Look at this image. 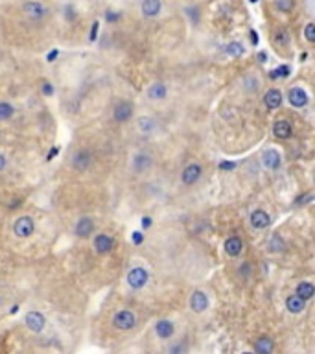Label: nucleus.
<instances>
[{"label": "nucleus", "instance_id": "nucleus-1", "mask_svg": "<svg viewBox=\"0 0 315 354\" xmlns=\"http://www.w3.org/2000/svg\"><path fill=\"white\" fill-rule=\"evenodd\" d=\"M148 281H150V275H148V271H146L142 266L131 267L129 273H127V284H129L133 290H140V288H144Z\"/></svg>", "mask_w": 315, "mask_h": 354}, {"label": "nucleus", "instance_id": "nucleus-2", "mask_svg": "<svg viewBox=\"0 0 315 354\" xmlns=\"http://www.w3.org/2000/svg\"><path fill=\"white\" fill-rule=\"evenodd\" d=\"M35 231V223L34 220L30 218V216H20V218L15 220L13 223V233L15 236H19V238H28L32 236Z\"/></svg>", "mask_w": 315, "mask_h": 354}, {"label": "nucleus", "instance_id": "nucleus-3", "mask_svg": "<svg viewBox=\"0 0 315 354\" xmlns=\"http://www.w3.org/2000/svg\"><path fill=\"white\" fill-rule=\"evenodd\" d=\"M112 325H114V329H118V330H131L133 326L136 325V317L133 312L120 310L114 314V317H112Z\"/></svg>", "mask_w": 315, "mask_h": 354}, {"label": "nucleus", "instance_id": "nucleus-4", "mask_svg": "<svg viewBox=\"0 0 315 354\" xmlns=\"http://www.w3.org/2000/svg\"><path fill=\"white\" fill-rule=\"evenodd\" d=\"M22 11H24V15L30 20H41L46 15V8L41 4L39 0H28V2H24L22 4Z\"/></svg>", "mask_w": 315, "mask_h": 354}, {"label": "nucleus", "instance_id": "nucleus-5", "mask_svg": "<svg viewBox=\"0 0 315 354\" xmlns=\"http://www.w3.org/2000/svg\"><path fill=\"white\" fill-rule=\"evenodd\" d=\"M24 325L28 326V330H32L35 334H39L41 330L44 329V325H46V319H44V315L41 314V312L30 310L24 317Z\"/></svg>", "mask_w": 315, "mask_h": 354}, {"label": "nucleus", "instance_id": "nucleus-6", "mask_svg": "<svg viewBox=\"0 0 315 354\" xmlns=\"http://www.w3.org/2000/svg\"><path fill=\"white\" fill-rule=\"evenodd\" d=\"M288 100L293 107L297 109H301V107H306L308 102H310V98H308V92L304 91L302 87H291L290 92H288Z\"/></svg>", "mask_w": 315, "mask_h": 354}, {"label": "nucleus", "instance_id": "nucleus-7", "mask_svg": "<svg viewBox=\"0 0 315 354\" xmlns=\"http://www.w3.org/2000/svg\"><path fill=\"white\" fill-rule=\"evenodd\" d=\"M201 174H203V168H201L197 162H192V165H188L183 170V174H181V181H183V184H188L190 186V184L197 183Z\"/></svg>", "mask_w": 315, "mask_h": 354}, {"label": "nucleus", "instance_id": "nucleus-8", "mask_svg": "<svg viewBox=\"0 0 315 354\" xmlns=\"http://www.w3.org/2000/svg\"><path fill=\"white\" fill-rule=\"evenodd\" d=\"M133 117V103L124 100V102H118L112 109V118L117 122H127Z\"/></svg>", "mask_w": 315, "mask_h": 354}, {"label": "nucleus", "instance_id": "nucleus-9", "mask_svg": "<svg viewBox=\"0 0 315 354\" xmlns=\"http://www.w3.org/2000/svg\"><path fill=\"white\" fill-rule=\"evenodd\" d=\"M190 308H192L195 314H201V312L207 310V308H209V297H207V293L201 290H195L194 293H192V297H190Z\"/></svg>", "mask_w": 315, "mask_h": 354}, {"label": "nucleus", "instance_id": "nucleus-10", "mask_svg": "<svg viewBox=\"0 0 315 354\" xmlns=\"http://www.w3.org/2000/svg\"><path fill=\"white\" fill-rule=\"evenodd\" d=\"M72 168L74 170H78V172H85L91 166V162H92V157H91V153H89L87 150H79V151H76L72 155Z\"/></svg>", "mask_w": 315, "mask_h": 354}, {"label": "nucleus", "instance_id": "nucleus-11", "mask_svg": "<svg viewBox=\"0 0 315 354\" xmlns=\"http://www.w3.org/2000/svg\"><path fill=\"white\" fill-rule=\"evenodd\" d=\"M262 165L267 170H278L282 165V157L276 150H266L262 153Z\"/></svg>", "mask_w": 315, "mask_h": 354}, {"label": "nucleus", "instance_id": "nucleus-12", "mask_svg": "<svg viewBox=\"0 0 315 354\" xmlns=\"http://www.w3.org/2000/svg\"><path fill=\"white\" fill-rule=\"evenodd\" d=\"M112 246H114V240L105 233H100L94 238V249H96L98 255H107L112 249Z\"/></svg>", "mask_w": 315, "mask_h": 354}, {"label": "nucleus", "instance_id": "nucleus-13", "mask_svg": "<svg viewBox=\"0 0 315 354\" xmlns=\"http://www.w3.org/2000/svg\"><path fill=\"white\" fill-rule=\"evenodd\" d=\"M160 10H162V2H160V0H142L140 11L144 17H148V19L159 17Z\"/></svg>", "mask_w": 315, "mask_h": 354}, {"label": "nucleus", "instance_id": "nucleus-14", "mask_svg": "<svg viewBox=\"0 0 315 354\" xmlns=\"http://www.w3.org/2000/svg\"><path fill=\"white\" fill-rule=\"evenodd\" d=\"M175 332V326L171 321L168 319H160L157 321V325H155V334L159 336L160 340H170L171 336H174Z\"/></svg>", "mask_w": 315, "mask_h": 354}, {"label": "nucleus", "instance_id": "nucleus-15", "mask_svg": "<svg viewBox=\"0 0 315 354\" xmlns=\"http://www.w3.org/2000/svg\"><path fill=\"white\" fill-rule=\"evenodd\" d=\"M269 223H271V216H269L266 210L258 209L251 214V225L254 229H266V227H269Z\"/></svg>", "mask_w": 315, "mask_h": 354}, {"label": "nucleus", "instance_id": "nucleus-16", "mask_svg": "<svg viewBox=\"0 0 315 354\" xmlns=\"http://www.w3.org/2000/svg\"><path fill=\"white\" fill-rule=\"evenodd\" d=\"M76 236H79V238H89L92 234V231H94V222H92L91 218H79L78 220V223H76Z\"/></svg>", "mask_w": 315, "mask_h": 354}, {"label": "nucleus", "instance_id": "nucleus-17", "mask_svg": "<svg viewBox=\"0 0 315 354\" xmlns=\"http://www.w3.org/2000/svg\"><path fill=\"white\" fill-rule=\"evenodd\" d=\"M223 248H225V253H227L228 257H238V255L243 251V242L238 236H231L225 240Z\"/></svg>", "mask_w": 315, "mask_h": 354}, {"label": "nucleus", "instance_id": "nucleus-18", "mask_svg": "<svg viewBox=\"0 0 315 354\" xmlns=\"http://www.w3.org/2000/svg\"><path fill=\"white\" fill-rule=\"evenodd\" d=\"M151 165H153V159H151L148 153H138V155H135V159H133V170L138 172V174L150 170Z\"/></svg>", "mask_w": 315, "mask_h": 354}, {"label": "nucleus", "instance_id": "nucleus-19", "mask_svg": "<svg viewBox=\"0 0 315 354\" xmlns=\"http://www.w3.org/2000/svg\"><path fill=\"white\" fill-rule=\"evenodd\" d=\"M264 103H266L269 109H278L282 105V92L276 91V89H269V91L264 94Z\"/></svg>", "mask_w": 315, "mask_h": 354}, {"label": "nucleus", "instance_id": "nucleus-20", "mask_svg": "<svg viewBox=\"0 0 315 354\" xmlns=\"http://www.w3.org/2000/svg\"><path fill=\"white\" fill-rule=\"evenodd\" d=\"M286 308L291 312V314H301V312L306 308V301L302 299V297L297 295V293H293V295H290L286 299Z\"/></svg>", "mask_w": 315, "mask_h": 354}, {"label": "nucleus", "instance_id": "nucleus-21", "mask_svg": "<svg viewBox=\"0 0 315 354\" xmlns=\"http://www.w3.org/2000/svg\"><path fill=\"white\" fill-rule=\"evenodd\" d=\"M273 133L278 139H290L291 133H293V127L288 120H276L275 126H273Z\"/></svg>", "mask_w": 315, "mask_h": 354}, {"label": "nucleus", "instance_id": "nucleus-22", "mask_svg": "<svg viewBox=\"0 0 315 354\" xmlns=\"http://www.w3.org/2000/svg\"><path fill=\"white\" fill-rule=\"evenodd\" d=\"M166 94H168V87H166L164 83H153L148 89V98L150 100H164Z\"/></svg>", "mask_w": 315, "mask_h": 354}, {"label": "nucleus", "instance_id": "nucleus-23", "mask_svg": "<svg viewBox=\"0 0 315 354\" xmlns=\"http://www.w3.org/2000/svg\"><path fill=\"white\" fill-rule=\"evenodd\" d=\"M295 293L299 297H302L304 301H310L311 297L315 295V286L311 282H299L295 288Z\"/></svg>", "mask_w": 315, "mask_h": 354}, {"label": "nucleus", "instance_id": "nucleus-24", "mask_svg": "<svg viewBox=\"0 0 315 354\" xmlns=\"http://www.w3.org/2000/svg\"><path fill=\"white\" fill-rule=\"evenodd\" d=\"M136 127H138V131L142 133V135H151V133L155 131V120L151 117H140L138 118V124H136Z\"/></svg>", "mask_w": 315, "mask_h": 354}, {"label": "nucleus", "instance_id": "nucleus-25", "mask_svg": "<svg viewBox=\"0 0 315 354\" xmlns=\"http://www.w3.org/2000/svg\"><path fill=\"white\" fill-rule=\"evenodd\" d=\"M273 340L271 338H267V336H262V338H258L256 343H254V350L258 354H271L273 352Z\"/></svg>", "mask_w": 315, "mask_h": 354}, {"label": "nucleus", "instance_id": "nucleus-26", "mask_svg": "<svg viewBox=\"0 0 315 354\" xmlns=\"http://www.w3.org/2000/svg\"><path fill=\"white\" fill-rule=\"evenodd\" d=\"M225 52H227V56H231V58H240V56H243L245 48H243V44L240 43V41H233V43H228L227 46H225Z\"/></svg>", "mask_w": 315, "mask_h": 354}, {"label": "nucleus", "instance_id": "nucleus-27", "mask_svg": "<svg viewBox=\"0 0 315 354\" xmlns=\"http://www.w3.org/2000/svg\"><path fill=\"white\" fill-rule=\"evenodd\" d=\"M284 248H286V243H284L282 236H278V234H273L271 240L267 242V249H269L271 253H282L284 251Z\"/></svg>", "mask_w": 315, "mask_h": 354}, {"label": "nucleus", "instance_id": "nucleus-28", "mask_svg": "<svg viewBox=\"0 0 315 354\" xmlns=\"http://www.w3.org/2000/svg\"><path fill=\"white\" fill-rule=\"evenodd\" d=\"M15 115V109L10 102H0V120H10Z\"/></svg>", "mask_w": 315, "mask_h": 354}, {"label": "nucleus", "instance_id": "nucleus-29", "mask_svg": "<svg viewBox=\"0 0 315 354\" xmlns=\"http://www.w3.org/2000/svg\"><path fill=\"white\" fill-rule=\"evenodd\" d=\"M275 8L280 13H290L295 8V0H275Z\"/></svg>", "mask_w": 315, "mask_h": 354}, {"label": "nucleus", "instance_id": "nucleus-30", "mask_svg": "<svg viewBox=\"0 0 315 354\" xmlns=\"http://www.w3.org/2000/svg\"><path fill=\"white\" fill-rule=\"evenodd\" d=\"M275 43L280 44V46H286L290 43V35H288V32L284 28H278L275 32Z\"/></svg>", "mask_w": 315, "mask_h": 354}, {"label": "nucleus", "instance_id": "nucleus-31", "mask_svg": "<svg viewBox=\"0 0 315 354\" xmlns=\"http://www.w3.org/2000/svg\"><path fill=\"white\" fill-rule=\"evenodd\" d=\"M290 76V67H286V65H280L278 68H275V70H271L269 72V78L276 79V78H288Z\"/></svg>", "mask_w": 315, "mask_h": 354}, {"label": "nucleus", "instance_id": "nucleus-32", "mask_svg": "<svg viewBox=\"0 0 315 354\" xmlns=\"http://www.w3.org/2000/svg\"><path fill=\"white\" fill-rule=\"evenodd\" d=\"M304 37L308 43H315V24L313 22H308L304 26Z\"/></svg>", "mask_w": 315, "mask_h": 354}, {"label": "nucleus", "instance_id": "nucleus-33", "mask_svg": "<svg viewBox=\"0 0 315 354\" xmlns=\"http://www.w3.org/2000/svg\"><path fill=\"white\" fill-rule=\"evenodd\" d=\"M311 201H313V194H311V192H308V194L301 196V198H297L295 203L302 207V205H308V203H311Z\"/></svg>", "mask_w": 315, "mask_h": 354}, {"label": "nucleus", "instance_id": "nucleus-34", "mask_svg": "<svg viewBox=\"0 0 315 354\" xmlns=\"http://www.w3.org/2000/svg\"><path fill=\"white\" fill-rule=\"evenodd\" d=\"M43 94H44V96H52V94H53V85H52V83H43Z\"/></svg>", "mask_w": 315, "mask_h": 354}, {"label": "nucleus", "instance_id": "nucleus-35", "mask_svg": "<svg viewBox=\"0 0 315 354\" xmlns=\"http://www.w3.org/2000/svg\"><path fill=\"white\" fill-rule=\"evenodd\" d=\"M105 19H107V20H111V22H117V20L120 19V13H114V11H107V13H105Z\"/></svg>", "mask_w": 315, "mask_h": 354}, {"label": "nucleus", "instance_id": "nucleus-36", "mask_svg": "<svg viewBox=\"0 0 315 354\" xmlns=\"http://www.w3.org/2000/svg\"><path fill=\"white\" fill-rule=\"evenodd\" d=\"M133 242H135L136 246H138V243H142V242H144V234L136 233V231H135V233H133Z\"/></svg>", "mask_w": 315, "mask_h": 354}, {"label": "nucleus", "instance_id": "nucleus-37", "mask_svg": "<svg viewBox=\"0 0 315 354\" xmlns=\"http://www.w3.org/2000/svg\"><path fill=\"white\" fill-rule=\"evenodd\" d=\"M91 30H92V32H91V41H94V39H96V35H98V22H94Z\"/></svg>", "mask_w": 315, "mask_h": 354}, {"label": "nucleus", "instance_id": "nucleus-38", "mask_svg": "<svg viewBox=\"0 0 315 354\" xmlns=\"http://www.w3.org/2000/svg\"><path fill=\"white\" fill-rule=\"evenodd\" d=\"M58 50H52V52L48 53V56H46V61H55V58H58Z\"/></svg>", "mask_w": 315, "mask_h": 354}, {"label": "nucleus", "instance_id": "nucleus-39", "mask_svg": "<svg viewBox=\"0 0 315 354\" xmlns=\"http://www.w3.org/2000/svg\"><path fill=\"white\" fill-rule=\"evenodd\" d=\"M150 225H151V218H150V216H144V218H142V227L148 229Z\"/></svg>", "mask_w": 315, "mask_h": 354}, {"label": "nucleus", "instance_id": "nucleus-40", "mask_svg": "<svg viewBox=\"0 0 315 354\" xmlns=\"http://www.w3.org/2000/svg\"><path fill=\"white\" fill-rule=\"evenodd\" d=\"M4 168H6V157L0 153V172L4 170Z\"/></svg>", "mask_w": 315, "mask_h": 354}, {"label": "nucleus", "instance_id": "nucleus-41", "mask_svg": "<svg viewBox=\"0 0 315 354\" xmlns=\"http://www.w3.org/2000/svg\"><path fill=\"white\" fill-rule=\"evenodd\" d=\"M177 350H186V347H183V345H177V347L170 349V352H177Z\"/></svg>", "mask_w": 315, "mask_h": 354}, {"label": "nucleus", "instance_id": "nucleus-42", "mask_svg": "<svg viewBox=\"0 0 315 354\" xmlns=\"http://www.w3.org/2000/svg\"><path fill=\"white\" fill-rule=\"evenodd\" d=\"M234 168V162H228V165H221V170H231Z\"/></svg>", "mask_w": 315, "mask_h": 354}, {"label": "nucleus", "instance_id": "nucleus-43", "mask_svg": "<svg viewBox=\"0 0 315 354\" xmlns=\"http://www.w3.org/2000/svg\"><path fill=\"white\" fill-rule=\"evenodd\" d=\"M251 39H252V43H254V44L258 43V35L254 34V32H251Z\"/></svg>", "mask_w": 315, "mask_h": 354}, {"label": "nucleus", "instance_id": "nucleus-44", "mask_svg": "<svg viewBox=\"0 0 315 354\" xmlns=\"http://www.w3.org/2000/svg\"><path fill=\"white\" fill-rule=\"evenodd\" d=\"M249 2H252V4H254V2H258V0H249Z\"/></svg>", "mask_w": 315, "mask_h": 354}]
</instances>
